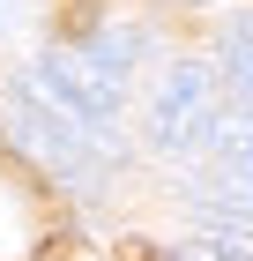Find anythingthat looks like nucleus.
Returning <instances> with one entry per match:
<instances>
[{
  "instance_id": "f03ea898",
  "label": "nucleus",
  "mask_w": 253,
  "mask_h": 261,
  "mask_svg": "<svg viewBox=\"0 0 253 261\" xmlns=\"http://www.w3.org/2000/svg\"><path fill=\"white\" fill-rule=\"evenodd\" d=\"M119 67H104L90 45H67V53H45L15 75V90L38 112H60V120H90V127H112L119 120Z\"/></svg>"
},
{
  "instance_id": "39448f33",
  "label": "nucleus",
  "mask_w": 253,
  "mask_h": 261,
  "mask_svg": "<svg viewBox=\"0 0 253 261\" xmlns=\"http://www.w3.org/2000/svg\"><path fill=\"white\" fill-rule=\"evenodd\" d=\"M209 149L223 157V172H253V105L246 112H216V127H209Z\"/></svg>"
},
{
  "instance_id": "20e7f679",
  "label": "nucleus",
  "mask_w": 253,
  "mask_h": 261,
  "mask_svg": "<svg viewBox=\"0 0 253 261\" xmlns=\"http://www.w3.org/2000/svg\"><path fill=\"white\" fill-rule=\"evenodd\" d=\"M186 201L216 239H253V172H209L186 187Z\"/></svg>"
},
{
  "instance_id": "1a4fd4ad",
  "label": "nucleus",
  "mask_w": 253,
  "mask_h": 261,
  "mask_svg": "<svg viewBox=\"0 0 253 261\" xmlns=\"http://www.w3.org/2000/svg\"><path fill=\"white\" fill-rule=\"evenodd\" d=\"M97 22V0H75V30H90Z\"/></svg>"
},
{
  "instance_id": "0eeeda50",
  "label": "nucleus",
  "mask_w": 253,
  "mask_h": 261,
  "mask_svg": "<svg viewBox=\"0 0 253 261\" xmlns=\"http://www.w3.org/2000/svg\"><path fill=\"white\" fill-rule=\"evenodd\" d=\"M90 53H97L104 67H119V75H127V53H142V30H104V38L90 45Z\"/></svg>"
},
{
  "instance_id": "7ed1b4c3",
  "label": "nucleus",
  "mask_w": 253,
  "mask_h": 261,
  "mask_svg": "<svg viewBox=\"0 0 253 261\" xmlns=\"http://www.w3.org/2000/svg\"><path fill=\"white\" fill-rule=\"evenodd\" d=\"M216 112H223V82H216V67H209V60H186V67H172V82H164L156 105H149V142L172 149V157H194V149H209Z\"/></svg>"
},
{
  "instance_id": "6e6552de",
  "label": "nucleus",
  "mask_w": 253,
  "mask_h": 261,
  "mask_svg": "<svg viewBox=\"0 0 253 261\" xmlns=\"http://www.w3.org/2000/svg\"><path fill=\"white\" fill-rule=\"evenodd\" d=\"M172 261H246V254H238V239H186Z\"/></svg>"
},
{
  "instance_id": "f257e3e1",
  "label": "nucleus",
  "mask_w": 253,
  "mask_h": 261,
  "mask_svg": "<svg viewBox=\"0 0 253 261\" xmlns=\"http://www.w3.org/2000/svg\"><path fill=\"white\" fill-rule=\"evenodd\" d=\"M0 112H8V142H15L38 172H52V179H67V187H97V172H112V164L127 157V149H119V127H90V120L38 112L22 90H8Z\"/></svg>"
},
{
  "instance_id": "423d86ee",
  "label": "nucleus",
  "mask_w": 253,
  "mask_h": 261,
  "mask_svg": "<svg viewBox=\"0 0 253 261\" xmlns=\"http://www.w3.org/2000/svg\"><path fill=\"white\" fill-rule=\"evenodd\" d=\"M223 75H231V90L253 105V15H238L231 30H223Z\"/></svg>"
}]
</instances>
